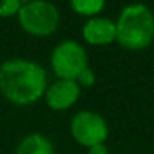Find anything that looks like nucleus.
<instances>
[{"label":"nucleus","instance_id":"f257e3e1","mask_svg":"<svg viewBox=\"0 0 154 154\" xmlns=\"http://www.w3.org/2000/svg\"><path fill=\"white\" fill-rule=\"evenodd\" d=\"M45 69L26 58H11L0 64V93L15 105H30L45 96Z\"/></svg>","mask_w":154,"mask_h":154},{"label":"nucleus","instance_id":"9d476101","mask_svg":"<svg viewBox=\"0 0 154 154\" xmlns=\"http://www.w3.org/2000/svg\"><path fill=\"white\" fill-rule=\"evenodd\" d=\"M23 6V0H0V18L17 15Z\"/></svg>","mask_w":154,"mask_h":154},{"label":"nucleus","instance_id":"f8f14e48","mask_svg":"<svg viewBox=\"0 0 154 154\" xmlns=\"http://www.w3.org/2000/svg\"><path fill=\"white\" fill-rule=\"evenodd\" d=\"M88 151L87 154H109L108 151V147L105 145V144H97V145H93V147H90V148H87Z\"/></svg>","mask_w":154,"mask_h":154},{"label":"nucleus","instance_id":"9b49d317","mask_svg":"<svg viewBox=\"0 0 154 154\" xmlns=\"http://www.w3.org/2000/svg\"><path fill=\"white\" fill-rule=\"evenodd\" d=\"M76 82H78V85H79L81 88H90V87H93V85H94V82H96L94 72H93L90 67H87V69H85V70L78 76Z\"/></svg>","mask_w":154,"mask_h":154},{"label":"nucleus","instance_id":"39448f33","mask_svg":"<svg viewBox=\"0 0 154 154\" xmlns=\"http://www.w3.org/2000/svg\"><path fill=\"white\" fill-rule=\"evenodd\" d=\"M109 129L108 123L100 114L93 111H79L70 121V135L82 147H93L105 144Z\"/></svg>","mask_w":154,"mask_h":154},{"label":"nucleus","instance_id":"0eeeda50","mask_svg":"<svg viewBox=\"0 0 154 154\" xmlns=\"http://www.w3.org/2000/svg\"><path fill=\"white\" fill-rule=\"evenodd\" d=\"M82 38L90 45H96V47L109 45L117 39L115 23L103 17L88 18V21L82 27Z\"/></svg>","mask_w":154,"mask_h":154},{"label":"nucleus","instance_id":"f03ea898","mask_svg":"<svg viewBox=\"0 0 154 154\" xmlns=\"http://www.w3.org/2000/svg\"><path fill=\"white\" fill-rule=\"evenodd\" d=\"M117 42L129 51H142L154 41V14L144 3L126 6L115 23Z\"/></svg>","mask_w":154,"mask_h":154},{"label":"nucleus","instance_id":"423d86ee","mask_svg":"<svg viewBox=\"0 0 154 154\" xmlns=\"http://www.w3.org/2000/svg\"><path fill=\"white\" fill-rule=\"evenodd\" d=\"M81 94V87L76 81L58 79L45 91L47 105L54 111H64L73 106Z\"/></svg>","mask_w":154,"mask_h":154},{"label":"nucleus","instance_id":"1a4fd4ad","mask_svg":"<svg viewBox=\"0 0 154 154\" xmlns=\"http://www.w3.org/2000/svg\"><path fill=\"white\" fill-rule=\"evenodd\" d=\"M69 3L72 11L76 12L78 15L93 18L94 15L103 11L106 0H69Z\"/></svg>","mask_w":154,"mask_h":154},{"label":"nucleus","instance_id":"20e7f679","mask_svg":"<svg viewBox=\"0 0 154 154\" xmlns=\"http://www.w3.org/2000/svg\"><path fill=\"white\" fill-rule=\"evenodd\" d=\"M51 67L58 79L76 81L88 67L87 52L81 44L75 41H63L52 50Z\"/></svg>","mask_w":154,"mask_h":154},{"label":"nucleus","instance_id":"7ed1b4c3","mask_svg":"<svg viewBox=\"0 0 154 154\" xmlns=\"http://www.w3.org/2000/svg\"><path fill=\"white\" fill-rule=\"evenodd\" d=\"M17 15L21 29L38 38L52 35L60 24V12L48 0H29Z\"/></svg>","mask_w":154,"mask_h":154},{"label":"nucleus","instance_id":"6e6552de","mask_svg":"<svg viewBox=\"0 0 154 154\" xmlns=\"http://www.w3.org/2000/svg\"><path fill=\"white\" fill-rule=\"evenodd\" d=\"M15 154H54V145L47 136L30 133L21 139Z\"/></svg>","mask_w":154,"mask_h":154}]
</instances>
